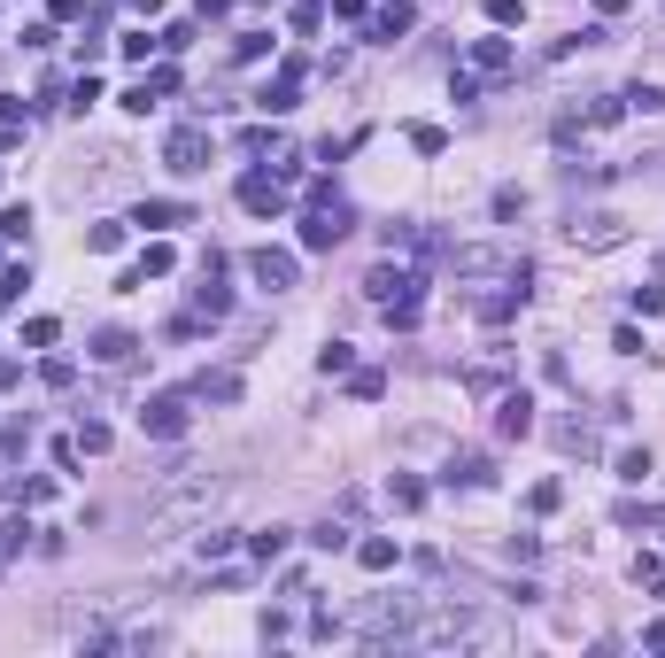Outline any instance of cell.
Returning <instances> with one entry per match:
<instances>
[{"mask_svg":"<svg viewBox=\"0 0 665 658\" xmlns=\"http://www.w3.org/2000/svg\"><path fill=\"white\" fill-rule=\"evenodd\" d=\"M217 504H225V480H186V488H171L163 504L147 511V542H178L186 527H202Z\"/></svg>","mask_w":665,"mask_h":658,"instance_id":"cell-1","label":"cell"},{"mask_svg":"<svg viewBox=\"0 0 665 658\" xmlns=\"http://www.w3.org/2000/svg\"><path fill=\"white\" fill-rule=\"evenodd\" d=\"M364 302H379L387 326L410 333V326H418V302H426V279H418L410 264H372V271H364Z\"/></svg>","mask_w":665,"mask_h":658,"instance_id":"cell-2","label":"cell"},{"mask_svg":"<svg viewBox=\"0 0 665 658\" xmlns=\"http://www.w3.org/2000/svg\"><path fill=\"white\" fill-rule=\"evenodd\" d=\"M348 635H356V643H403L410 635V604L403 597H372V604H356V620H348Z\"/></svg>","mask_w":665,"mask_h":658,"instance_id":"cell-3","label":"cell"},{"mask_svg":"<svg viewBox=\"0 0 665 658\" xmlns=\"http://www.w3.org/2000/svg\"><path fill=\"white\" fill-rule=\"evenodd\" d=\"M619 240H627V217L619 210H573V225H565V248L573 256H604Z\"/></svg>","mask_w":665,"mask_h":658,"instance_id":"cell-4","label":"cell"},{"mask_svg":"<svg viewBox=\"0 0 665 658\" xmlns=\"http://www.w3.org/2000/svg\"><path fill=\"white\" fill-rule=\"evenodd\" d=\"M140 426L155 434V442H178V434L194 426V388H163V395H147Z\"/></svg>","mask_w":665,"mask_h":658,"instance_id":"cell-5","label":"cell"},{"mask_svg":"<svg viewBox=\"0 0 665 658\" xmlns=\"http://www.w3.org/2000/svg\"><path fill=\"white\" fill-rule=\"evenodd\" d=\"M209 155H217V140H209V124H178L171 140H163V163H171L178 179H194V171H209Z\"/></svg>","mask_w":665,"mask_h":658,"instance_id":"cell-6","label":"cell"},{"mask_svg":"<svg viewBox=\"0 0 665 658\" xmlns=\"http://www.w3.org/2000/svg\"><path fill=\"white\" fill-rule=\"evenodd\" d=\"M348 225H356V217H348V202H310V210H302V248H310V256H325V248H341L348 240Z\"/></svg>","mask_w":665,"mask_h":658,"instance_id":"cell-7","label":"cell"},{"mask_svg":"<svg viewBox=\"0 0 665 658\" xmlns=\"http://www.w3.org/2000/svg\"><path fill=\"white\" fill-rule=\"evenodd\" d=\"M302 78H310V62H302V55H287L279 70H271V86L256 93V109H263V117H287L294 101H302Z\"/></svg>","mask_w":665,"mask_h":658,"instance_id":"cell-8","label":"cell"},{"mask_svg":"<svg viewBox=\"0 0 665 658\" xmlns=\"http://www.w3.org/2000/svg\"><path fill=\"white\" fill-rule=\"evenodd\" d=\"M225 271H232V256H225V248H209V256H202V287H194V302H202V318H209V326H217V318L232 310Z\"/></svg>","mask_w":665,"mask_h":658,"instance_id":"cell-9","label":"cell"},{"mask_svg":"<svg viewBox=\"0 0 665 658\" xmlns=\"http://www.w3.org/2000/svg\"><path fill=\"white\" fill-rule=\"evenodd\" d=\"M240 210L248 217H287V179L279 171H248L240 179Z\"/></svg>","mask_w":665,"mask_h":658,"instance_id":"cell-10","label":"cell"},{"mask_svg":"<svg viewBox=\"0 0 665 658\" xmlns=\"http://www.w3.org/2000/svg\"><path fill=\"white\" fill-rule=\"evenodd\" d=\"M171 93H178V70H171V62H155L147 78H132V86H124V109H132V117H147V109H155V101H171Z\"/></svg>","mask_w":665,"mask_h":658,"instance_id":"cell-11","label":"cell"},{"mask_svg":"<svg viewBox=\"0 0 665 658\" xmlns=\"http://www.w3.org/2000/svg\"><path fill=\"white\" fill-rule=\"evenodd\" d=\"M457 635H472V604H449V612H434V620H410L403 643H457Z\"/></svg>","mask_w":665,"mask_h":658,"instance_id":"cell-12","label":"cell"},{"mask_svg":"<svg viewBox=\"0 0 665 658\" xmlns=\"http://www.w3.org/2000/svg\"><path fill=\"white\" fill-rule=\"evenodd\" d=\"M248 271H256V287L287 295V287H294V271H302V264H294L287 248H256V256H248Z\"/></svg>","mask_w":665,"mask_h":658,"instance_id":"cell-13","label":"cell"},{"mask_svg":"<svg viewBox=\"0 0 665 658\" xmlns=\"http://www.w3.org/2000/svg\"><path fill=\"white\" fill-rule=\"evenodd\" d=\"M495 434H503V442H526V434H534V395H503V403H495Z\"/></svg>","mask_w":665,"mask_h":658,"instance_id":"cell-14","label":"cell"},{"mask_svg":"<svg viewBox=\"0 0 665 658\" xmlns=\"http://www.w3.org/2000/svg\"><path fill=\"white\" fill-rule=\"evenodd\" d=\"M410 24H418V8H410V0H387L379 16H364V31H372V39H403Z\"/></svg>","mask_w":665,"mask_h":658,"instance_id":"cell-15","label":"cell"},{"mask_svg":"<svg viewBox=\"0 0 665 658\" xmlns=\"http://www.w3.org/2000/svg\"><path fill=\"white\" fill-rule=\"evenodd\" d=\"M132 357H140V341H132L124 326H101V333H93V364H132Z\"/></svg>","mask_w":665,"mask_h":658,"instance_id":"cell-16","label":"cell"},{"mask_svg":"<svg viewBox=\"0 0 665 658\" xmlns=\"http://www.w3.org/2000/svg\"><path fill=\"white\" fill-rule=\"evenodd\" d=\"M511 39H472V70H480V78H503V70H511Z\"/></svg>","mask_w":665,"mask_h":658,"instance_id":"cell-17","label":"cell"},{"mask_svg":"<svg viewBox=\"0 0 665 658\" xmlns=\"http://www.w3.org/2000/svg\"><path fill=\"white\" fill-rule=\"evenodd\" d=\"M395 558H403L395 535H364V542H356V566H364V573H395Z\"/></svg>","mask_w":665,"mask_h":658,"instance_id":"cell-18","label":"cell"},{"mask_svg":"<svg viewBox=\"0 0 665 658\" xmlns=\"http://www.w3.org/2000/svg\"><path fill=\"white\" fill-rule=\"evenodd\" d=\"M449 480H464V488H488V480H495V457L464 449V457H449Z\"/></svg>","mask_w":665,"mask_h":658,"instance_id":"cell-19","label":"cell"},{"mask_svg":"<svg viewBox=\"0 0 665 658\" xmlns=\"http://www.w3.org/2000/svg\"><path fill=\"white\" fill-rule=\"evenodd\" d=\"M132 271H140V279H171V271H178V248H171V240H147V256Z\"/></svg>","mask_w":665,"mask_h":658,"instance_id":"cell-20","label":"cell"},{"mask_svg":"<svg viewBox=\"0 0 665 658\" xmlns=\"http://www.w3.org/2000/svg\"><path fill=\"white\" fill-rule=\"evenodd\" d=\"M186 217H194L186 202H140V210L124 217V225H186Z\"/></svg>","mask_w":665,"mask_h":658,"instance_id":"cell-21","label":"cell"},{"mask_svg":"<svg viewBox=\"0 0 665 658\" xmlns=\"http://www.w3.org/2000/svg\"><path fill=\"white\" fill-rule=\"evenodd\" d=\"M557 504H565V480H534V488H526V511H534V519H550Z\"/></svg>","mask_w":665,"mask_h":658,"instance_id":"cell-22","label":"cell"},{"mask_svg":"<svg viewBox=\"0 0 665 658\" xmlns=\"http://www.w3.org/2000/svg\"><path fill=\"white\" fill-rule=\"evenodd\" d=\"M287 527H256V535H248V558H263V566H271V558H279V550H287Z\"/></svg>","mask_w":665,"mask_h":658,"instance_id":"cell-23","label":"cell"},{"mask_svg":"<svg viewBox=\"0 0 665 658\" xmlns=\"http://www.w3.org/2000/svg\"><path fill=\"white\" fill-rule=\"evenodd\" d=\"M449 264L457 271H511V256H495V248H457Z\"/></svg>","mask_w":665,"mask_h":658,"instance_id":"cell-24","label":"cell"},{"mask_svg":"<svg viewBox=\"0 0 665 658\" xmlns=\"http://www.w3.org/2000/svg\"><path fill=\"white\" fill-rule=\"evenodd\" d=\"M194 395H202V403H232V395H240V380H232V372H202V380H194Z\"/></svg>","mask_w":665,"mask_h":658,"instance_id":"cell-25","label":"cell"},{"mask_svg":"<svg viewBox=\"0 0 665 658\" xmlns=\"http://www.w3.org/2000/svg\"><path fill=\"white\" fill-rule=\"evenodd\" d=\"M271 47H279L271 31H240V39H232V62H263V55H271Z\"/></svg>","mask_w":665,"mask_h":658,"instance_id":"cell-26","label":"cell"},{"mask_svg":"<svg viewBox=\"0 0 665 658\" xmlns=\"http://www.w3.org/2000/svg\"><path fill=\"white\" fill-rule=\"evenodd\" d=\"M348 388H356V403H379V395H387V372L364 364V372H348Z\"/></svg>","mask_w":665,"mask_h":658,"instance_id":"cell-27","label":"cell"},{"mask_svg":"<svg viewBox=\"0 0 665 658\" xmlns=\"http://www.w3.org/2000/svg\"><path fill=\"white\" fill-rule=\"evenodd\" d=\"M480 8H488V24H495V31L526 24V0H480Z\"/></svg>","mask_w":665,"mask_h":658,"instance_id":"cell-28","label":"cell"},{"mask_svg":"<svg viewBox=\"0 0 665 658\" xmlns=\"http://www.w3.org/2000/svg\"><path fill=\"white\" fill-rule=\"evenodd\" d=\"M24 287H31V264H0V310L24 295Z\"/></svg>","mask_w":665,"mask_h":658,"instance_id":"cell-29","label":"cell"},{"mask_svg":"<svg viewBox=\"0 0 665 658\" xmlns=\"http://www.w3.org/2000/svg\"><path fill=\"white\" fill-rule=\"evenodd\" d=\"M387 496H395L403 511H418V504H426V480H418V473H395V488H387Z\"/></svg>","mask_w":665,"mask_h":658,"instance_id":"cell-30","label":"cell"},{"mask_svg":"<svg viewBox=\"0 0 665 658\" xmlns=\"http://www.w3.org/2000/svg\"><path fill=\"white\" fill-rule=\"evenodd\" d=\"M86 248H93V256H116V248H124V217H116V225H93Z\"/></svg>","mask_w":665,"mask_h":658,"instance_id":"cell-31","label":"cell"},{"mask_svg":"<svg viewBox=\"0 0 665 658\" xmlns=\"http://www.w3.org/2000/svg\"><path fill=\"white\" fill-rule=\"evenodd\" d=\"M318 372H325V380H333V372H356V357H348V341H325V349H318Z\"/></svg>","mask_w":665,"mask_h":658,"instance_id":"cell-32","label":"cell"},{"mask_svg":"<svg viewBox=\"0 0 665 658\" xmlns=\"http://www.w3.org/2000/svg\"><path fill=\"white\" fill-rule=\"evenodd\" d=\"M70 442L86 449V457H101V449H109V442H116V434H109V426H101V419H86V426H78V434H70Z\"/></svg>","mask_w":665,"mask_h":658,"instance_id":"cell-33","label":"cell"},{"mask_svg":"<svg viewBox=\"0 0 665 658\" xmlns=\"http://www.w3.org/2000/svg\"><path fill=\"white\" fill-rule=\"evenodd\" d=\"M0 240H31V210H24V202L0 210Z\"/></svg>","mask_w":665,"mask_h":658,"instance_id":"cell-34","label":"cell"},{"mask_svg":"<svg viewBox=\"0 0 665 658\" xmlns=\"http://www.w3.org/2000/svg\"><path fill=\"white\" fill-rule=\"evenodd\" d=\"M310 542H318V550H348V519H318Z\"/></svg>","mask_w":665,"mask_h":658,"instance_id":"cell-35","label":"cell"},{"mask_svg":"<svg viewBox=\"0 0 665 658\" xmlns=\"http://www.w3.org/2000/svg\"><path fill=\"white\" fill-rule=\"evenodd\" d=\"M155 47H163V39H147V31H124V39H116V55H124V62H147Z\"/></svg>","mask_w":665,"mask_h":658,"instance_id":"cell-36","label":"cell"},{"mask_svg":"<svg viewBox=\"0 0 665 658\" xmlns=\"http://www.w3.org/2000/svg\"><path fill=\"white\" fill-rule=\"evenodd\" d=\"M410 148H418V155H441V148H449V132H441V124H410Z\"/></svg>","mask_w":665,"mask_h":658,"instance_id":"cell-37","label":"cell"},{"mask_svg":"<svg viewBox=\"0 0 665 658\" xmlns=\"http://www.w3.org/2000/svg\"><path fill=\"white\" fill-rule=\"evenodd\" d=\"M240 148H248V155H279V132H271V124H248V132H240Z\"/></svg>","mask_w":665,"mask_h":658,"instance_id":"cell-38","label":"cell"},{"mask_svg":"<svg viewBox=\"0 0 665 658\" xmlns=\"http://www.w3.org/2000/svg\"><path fill=\"white\" fill-rule=\"evenodd\" d=\"M55 318H24V349H55Z\"/></svg>","mask_w":665,"mask_h":658,"instance_id":"cell-39","label":"cell"},{"mask_svg":"<svg viewBox=\"0 0 665 658\" xmlns=\"http://www.w3.org/2000/svg\"><path fill=\"white\" fill-rule=\"evenodd\" d=\"M635 581H642V589H665V558H658V550H642V558H635Z\"/></svg>","mask_w":665,"mask_h":658,"instance_id":"cell-40","label":"cell"},{"mask_svg":"<svg viewBox=\"0 0 665 658\" xmlns=\"http://www.w3.org/2000/svg\"><path fill=\"white\" fill-rule=\"evenodd\" d=\"M627 109H642V117H658V109H665V86H627Z\"/></svg>","mask_w":665,"mask_h":658,"instance_id":"cell-41","label":"cell"},{"mask_svg":"<svg viewBox=\"0 0 665 658\" xmlns=\"http://www.w3.org/2000/svg\"><path fill=\"white\" fill-rule=\"evenodd\" d=\"M39 380H47V388H70V380H78V364H70V357H47V364H39Z\"/></svg>","mask_w":665,"mask_h":658,"instance_id":"cell-42","label":"cell"},{"mask_svg":"<svg viewBox=\"0 0 665 658\" xmlns=\"http://www.w3.org/2000/svg\"><path fill=\"white\" fill-rule=\"evenodd\" d=\"M24 117H31V101H16V93H0V132H16Z\"/></svg>","mask_w":665,"mask_h":658,"instance_id":"cell-43","label":"cell"},{"mask_svg":"<svg viewBox=\"0 0 665 658\" xmlns=\"http://www.w3.org/2000/svg\"><path fill=\"white\" fill-rule=\"evenodd\" d=\"M619 527H642V535H650V527H658V511H650V504H619Z\"/></svg>","mask_w":665,"mask_h":658,"instance_id":"cell-44","label":"cell"},{"mask_svg":"<svg viewBox=\"0 0 665 658\" xmlns=\"http://www.w3.org/2000/svg\"><path fill=\"white\" fill-rule=\"evenodd\" d=\"M449 101H480V70H457L449 78Z\"/></svg>","mask_w":665,"mask_h":658,"instance_id":"cell-45","label":"cell"},{"mask_svg":"<svg viewBox=\"0 0 665 658\" xmlns=\"http://www.w3.org/2000/svg\"><path fill=\"white\" fill-rule=\"evenodd\" d=\"M619 480H650V449H627L619 457Z\"/></svg>","mask_w":665,"mask_h":658,"instance_id":"cell-46","label":"cell"},{"mask_svg":"<svg viewBox=\"0 0 665 658\" xmlns=\"http://www.w3.org/2000/svg\"><path fill=\"white\" fill-rule=\"evenodd\" d=\"M318 16H325V0H294V31H318Z\"/></svg>","mask_w":665,"mask_h":658,"instance_id":"cell-47","label":"cell"},{"mask_svg":"<svg viewBox=\"0 0 665 658\" xmlns=\"http://www.w3.org/2000/svg\"><path fill=\"white\" fill-rule=\"evenodd\" d=\"M333 16H348V24H364V16H372V0H333Z\"/></svg>","mask_w":665,"mask_h":658,"instance_id":"cell-48","label":"cell"},{"mask_svg":"<svg viewBox=\"0 0 665 658\" xmlns=\"http://www.w3.org/2000/svg\"><path fill=\"white\" fill-rule=\"evenodd\" d=\"M596 16H627V0H596Z\"/></svg>","mask_w":665,"mask_h":658,"instance_id":"cell-49","label":"cell"}]
</instances>
